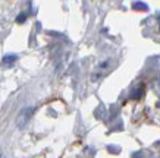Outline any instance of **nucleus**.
<instances>
[{
    "label": "nucleus",
    "mask_w": 160,
    "mask_h": 158,
    "mask_svg": "<svg viewBox=\"0 0 160 158\" xmlns=\"http://www.w3.org/2000/svg\"><path fill=\"white\" fill-rule=\"evenodd\" d=\"M16 56L15 54H9V56H5L3 57V65H12V63L16 62Z\"/></svg>",
    "instance_id": "obj_2"
},
{
    "label": "nucleus",
    "mask_w": 160,
    "mask_h": 158,
    "mask_svg": "<svg viewBox=\"0 0 160 158\" xmlns=\"http://www.w3.org/2000/svg\"><path fill=\"white\" fill-rule=\"evenodd\" d=\"M27 19V15L25 13H21V16H18V22H24Z\"/></svg>",
    "instance_id": "obj_3"
},
{
    "label": "nucleus",
    "mask_w": 160,
    "mask_h": 158,
    "mask_svg": "<svg viewBox=\"0 0 160 158\" xmlns=\"http://www.w3.org/2000/svg\"><path fill=\"white\" fill-rule=\"evenodd\" d=\"M0 158H2V154H0Z\"/></svg>",
    "instance_id": "obj_4"
},
{
    "label": "nucleus",
    "mask_w": 160,
    "mask_h": 158,
    "mask_svg": "<svg viewBox=\"0 0 160 158\" xmlns=\"http://www.w3.org/2000/svg\"><path fill=\"white\" fill-rule=\"evenodd\" d=\"M31 116H32V108H31V107H27V108H24V110L21 111L19 116H18V119H16L18 127H24V126L28 123V120Z\"/></svg>",
    "instance_id": "obj_1"
}]
</instances>
